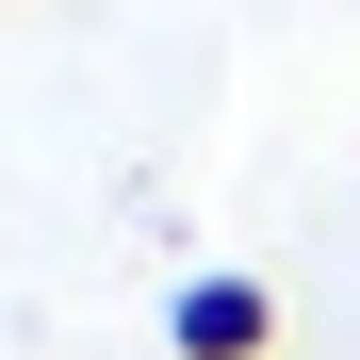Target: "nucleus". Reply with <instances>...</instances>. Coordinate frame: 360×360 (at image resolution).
Wrapping results in <instances>:
<instances>
[{
  "label": "nucleus",
  "mask_w": 360,
  "mask_h": 360,
  "mask_svg": "<svg viewBox=\"0 0 360 360\" xmlns=\"http://www.w3.org/2000/svg\"><path fill=\"white\" fill-rule=\"evenodd\" d=\"M164 360H278V295L229 278V262L180 278V295H164Z\"/></svg>",
  "instance_id": "1"
}]
</instances>
